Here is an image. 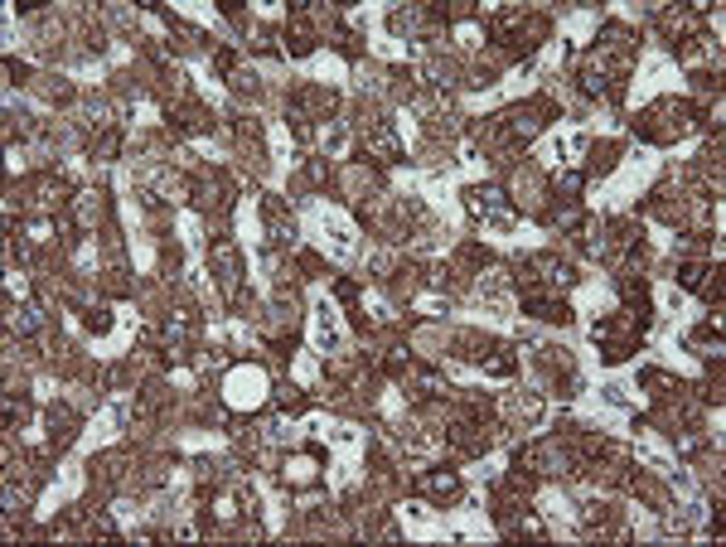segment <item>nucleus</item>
Returning a JSON list of instances; mask_svg holds the SVG:
<instances>
[{"mask_svg":"<svg viewBox=\"0 0 726 547\" xmlns=\"http://www.w3.org/2000/svg\"><path fill=\"white\" fill-rule=\"evenodd\" d=\"M290 470H296V474H290V480H296V484H310V480H315V460H310V456L290 460Z\"/></svg>","mask_w":726,"mask_h":547,"instance_id":"nucleus-7","label":"nucleus"},{"mask_svg":"<svg viewBox=\"0 0 726 547\" xmlns=\"http://www.w3.org/2000/svg\"><path fill=\"white\" fill-rule=\"evenodd\" d=\"M465 199H470V213H480V219H494L499 228L514 223V209H508L504 189L499 184H475V189H465Z\"/></svg>","mask_w":726,"mask_h":547,"instance_id":"nucleus-1","label":"nucleus"},{"mask_svg":"<svg viewBox=\"0 0 726 547\" xmlns=\"http://www.w3.org/2000/svg\"><path fill=\"white\" fill-rule=\"evenodd\" d=\"M10 329H15V335H29V329H39V305H35V301L10 305Z\"/></svg>","mask_w":726,"mask_h":547,"instance_id":"nucleus-5","label":"nucleus"},{"mask_svg":"<svg viewBox=\"0 0 726 547\" xmlns=\"http://www.w3.org/2000/svg\"><path fill=\"white\" fill-rule=\"evenodd\" d=\"M73 213H78L82 228H88V223H97V213H102V194H78V199H73Z\"/></svg>","mask_w":726,"mask_h":547,"instance_id":"nucleus-6","label":"nucleus"},{"mask_svg":"<svg viewBox=\"0 0 726 547\" xmlns=\"http://www.w3.org/2000/svg\"><path fill=\"white\" fill-rule=\"evenodd\" d=\"M262 392H266L262 368H233V374H228V402H233V407H257Z\"/></svg>","mask_w":726,"mask_h":547,"instance_id":"nucleus-2","label":"nucleus"},{"mask_svg":"<svg viewBox=\"0 0 726 547\" xmlns=\"http://www.w3.org/2000/svg\"><path fill=\"white\" fill-rule=\"evenodd\" d=\"M417 489L421 494H427V499H455V494H460V480H455V474L451 470H441V474H421V480H417Z\"/></svg>","mask_w":726,"mask_h":547,"instance_id":"nucleus-4","label":"nucleus"},{"mask_svg":"<svg viewBox=\"0 0 726 547\" xmlns=\"http://www.w3.org/2000/svg\"><path fill=\"white\" fill-rule=\"evenodd\" d=\"M363 156L378 160V165H392V160L402 156V146H398V136H392L388 127H378V131H368V136H363Z\"/></svg>","mask_w":726,"mask_h":547,"instance_id":"nucleus-3","label":"nucleus"}]
</instances>
